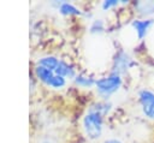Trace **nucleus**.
Masks as SVG:
<instances>
[{"mask_svg": "<svg viewBox=\"0 0 154 143\" xmlns=\"http://www.w3.org/2000/svg\"><path fill=\"white\" fill-rule=\"evenodd\" d=\"M149 118H153V119H154V111H153V113L150 114V117H149Z\"/></svg>", "mask_w": 154, "mask_h": 143, "instance_id": "obj_16", "label": "nucleus"}, {"mask_svg": "<svg viewBox=\"0 0 154 143\" xmlns=\"http://www.w3.org/2000/svg\"><path fill=\"white\" fill-rule=\"evenodd\" d=\"M153 24L152 19H146V20H134L132 22V26L137 32L138 38H143L149 29V26Z\"/></svg>", "mask_w": 154, "mask_h": 143, "instance_id": "obj_5", "label": "nucleus"}, {"mask_svg": "<svg viewBox=\"0 0 154 143\" xmlns=\"http://www.w3.org/2000/svg\"><path fill=\"white\" fill-rule=\"evenodd\" d=\"M75 82H76V84H78L81 87H91L93 84L96 83V81H94L91 77H87V76H83V75L76 76Z\"/></svg>", "mask_w": 154, "mask_h": 143, "instance_id": "obj_11", "label": "nucleus"}, {"mask_svg": "<svg viewBox=\"0 0 154 143\" xmlns=\"http://www.w3.org/2000/svg\"><path fill=\"white\" fill-rule=\"evenodd\" d=\"M35 72H36V76H37L43 83H46V84H48V83L51 82V79L54 77V72H53V71H51V70H48V68H46V67H43V66H41V65H38V66L35 68Z\"/></svg>", "mask_w": 154, "mask_h": 143, "instance_id": "obj_6", "label": "nucleus"}, {"mask_svg": "<svg viewBox=\"0 0 154 143\" xmlns=\"http://www.w3.org/2000/svg\"><path fill=\"white\" fill-rule=\"evenodd\" d=\"M83 126H84L85 133L90 138L100 137L102 132V114L90 109V112L83 119Z\"/></svg>", "mask_w": 154, "mask_h": 143, "instance_id": "obj_1", "label": "nucleus"}, {"mask_svg": "<svg viewBox=\"0 0 154 143\" xmlns=\"http://www.w3.org/2000/svg\"><path fill=\"white\" fill-rule=\"evenodd\" d=\"M131 65H134L131 58L125 53V52H119L117 55H116V59H114V72L116 75H119V73H123L125 72Z\"/></svg>", "mask_w": 154, "mask_h": 143, "instance_id": "obj_3", "label": "nucleus"}, {"mask_svg": "<svg viewBox=\"0 0 154 143\" xmlns=\"http://www.w3.org/2000/svg\"><path fill=\"white\" fill-rule=\"evenodd\" d=\"M117 4H118L117 0H106V1H103V4H102V8H103V10H108L109 7H113V6H116Z\"/></svg>", "mask_w": 154, "mask_h": 143, "instance_id": "obj_14", "label": "nucleus"}, {"mask_svg": "<svg viewBox=\"0 0 154 143\" xmlns=\"http://www.w3.org/2000/svg\"><path fill=\"white\" fill-rule=\"evenodd\" d=\"M59 11L63 14H81V11L69 2H61L59 6Z\"/></svg>", "mask_w": 154, "mask_h": 143, "instance_id": "obj_10", "label": "nucleus"}, {"mask_svg": "<svg viewBox=\"0 0 154 143\" xmlns=\"http://www.w3.org/2000/svg\"><path fill=\"white\" fill-rule=\"evenodd\" d=\"M95 85H96V88H97V91H99L101 95L108 96V95L116 93V91L119 89V87L122 85V78H120L119 75L112 73V75L108 76V77L97 79L96 83H95Z\"/></svg>", "mask_w": 154, "mask_h": 143, "instance_id": "obj_2", "label": "nucleus"}, {"mask_svg": "<svg viewBox=\"0 0 154 143\" xmlns=\"http://www.w3.org/2000/svg\"><path fill=\"white\" fill-rule=\"evenodd\" d=\"M105 143H120L119 141H116V139H108V141H106Z\"/></svg>", "mask_w": 154, "mask_h": 143, "instance_id": "obj_15", "label": "nucleus"}, {"mask_svg": "<svg viewBox=\"0 0 154 143\" xmlns=\"http://www.w3.org/2000/svg\"><path fill=\"white\" fill-rule=\"evenodd\" d=\"M136 7L141 13L149 14L154 12V1H141L136 4Z\"/></svg>", "mask_w": 154, "mask_h": 143, "instance_id": "obj_9", "label": "nucleus"}, {"mask_svg": "<svg viewBox=\"0 0 154 143\" xmlns=\"http://www.w3.org/2000/svg\"><path fill=\"white\" fill-rule=\"evenodd\" d=\"M138 97H140V102L142 105L143 113L147 117H150V114L154 111V93H152L149 90H142L140 93Z\"/></svg>", "mask_w": 154, "mask_h": 143, "instance_id": "obj_4", "label": "nucleus"}, {"mask_svg": "<svg viewBox=\"0 0 154 143\" xmlns=\"http://www.w3.org/2000/svg\"><path fill=\"white\" fill-rule=\"evenodd\" d=\"M103 30V23H102V20H95L93 24H91V26H90V31L91 32H96V31H102Z\"/></svg>", "mask_w": 154, "mask_h": 143, "instance_id": "obj_13", "label": "nucleus"}, {"mask_svg": "<svg viewBox=\"0 0 154 143\" xmlns=\"http://www.w3.org/2000/svg\"><path fill=\"white\" fill-rule=\"evenodd\" d=\"M54 73L58 75V76H61V77H66V76L73 77V76H75L73 68H72L71 66H69L67 64H65L64 61H60V62H59V65H58L57 70L54 71Z\"/></svg>", "mask_w": 154, "mask_h": 143, "instance_id": "obj_8", "label": "nucleus"}, {"mask_svg": "<svg viewBox=\"0 0 154 143\" xmlns=\"http://www.w3.org/2000/svg\"><path fill=\"white\" fill-rule=\"evenodd\" d=\"M65 83H66V81H65V78H64V77L58 76V75H54V77H53V78L51 79V82L48 83V85H49V87H52V88L59 89V88L64 87V85H65Z\"/></svg>", "mask_w": 154, "mask_h": 143, "instance_id": "obj_12", "label": "nucleus"}, {"mask_svg": "<svg viewBox=\"0 0 154 143\" xmlns=\"http://www.w3.org/2000/svg\"><path fill=\"white\" fill-rule=\"evenodd\" d=\"M59 62H60V60H58L54 56H45V58H41L38 60V65H41V66H43V67H46L53 72L57 70Z\"/></svg>", "mask_w": 154, "mask_h": 143, "instance_id": "obj_7", "label": "nucleus"}]
</instances>
